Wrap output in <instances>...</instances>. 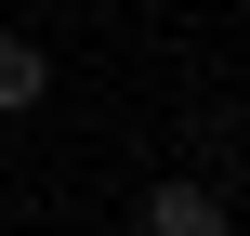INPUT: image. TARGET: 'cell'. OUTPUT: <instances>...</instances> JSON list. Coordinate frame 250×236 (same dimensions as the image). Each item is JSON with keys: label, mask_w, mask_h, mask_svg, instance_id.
<instances>
[{"label": "cell", "mask_w": 250, "mask_h": 236, "mask_svg": "<svg viewBox=\"0 0 250 236\" xmlns=\"http://www.w3.org/2000/svg\"><path fill=\"white\" fill-rule=\"evenodd\" d=\"M40 92H53V53H40V39H13V26H0V118H26V105H40Z\"/></svg>", "instance_id": "cell-2"}, {"label": "cell", "mask_w": 250, "mask_h": 236, "mask_svg": "<svg viewBox=\"0 0 250 236\" xmlns=\"http://www.w3.org/2000/svg\"><path fill=\"white\" fill-rule=\"evenodd\" d=\"M145 236H237V210H224L198 171H171V184H145Z\"/></svg>", "instance_id": "cell-1"}]
</instances>
